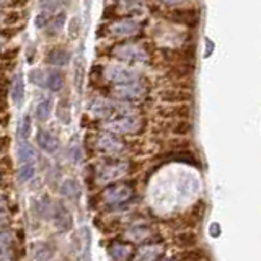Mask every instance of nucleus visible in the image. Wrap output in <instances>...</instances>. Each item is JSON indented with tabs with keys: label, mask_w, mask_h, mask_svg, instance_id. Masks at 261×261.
<instances>
[{
	"label": "nucleus",
	"mask_w": 261,
	"mask_h": 261,
	"mask_svg": "<svg viewBox=\"0 0 261 261\" xmlns=\"http://www.w3.org/2000/svg\"><path fill=\"white\" fill-rule=\"evenodd\" d=\"M113 57L118 59L119 62L124 64H145L150 59V53L147 46H142L139 43H130V41H124L113 47Z\"/></svg>",
	"instance_id": "obj_1"
},
{
	"label": "nucleus",
	"mask_w": 261,
	"mask_h": 261,
	"mask_svg": "<svg viewBox=\"0 0 261 261\" xmlns=\"http://www.w3.org/2000/svg\"><path fill=\"white\" fill-rule=\"evenodd\" d=\"M20 20V15L16 13V12H13V13H8L5 18H4V23L5 24H13V23H16Z\"/></svg>",
	"instance_id": "obj_41"
},
{
	"label": "nucleus",
	"mask_w": 261,
	"mask_h": 261,
	"mask_svg": "<svg viewBox=\"0 0 261 261\" xmlns=\"http://www.w3.org/2000/svg\"><path fill=\"white\" fill-rule=\"evenodd\" d=\"M16 54H18V49H12V51H8L7 54H0L2 59H15Z\"/></svg>",
	"instance_id": "obj_43"
},
{
	"label": "nucleus",
	"mask_w": 261,
	"mask_h": 261,
	"mask_svg": "<svg viewBox=\"0 0 261 261\" xmlns=\"http://www.w3.org/2000/svg\"><path fill=\"white\" fill-rule=\"evenodd\" d=\"M96 149L106 155H119L126 150V142L111 133H103L96 137Z\"/></svg>",
	"instance_id": "obj_8"
},
{
	"label": "nucleus",
	"mask_w": 261,
	"mask_h": 261,
	"mask_svg": "<svg viewBox=\"0 0 261 261\" xmlns=\"http://www.w3.org/2000/svg\"><path fill=\"white\" fill-rule=\"evenodd\" d=\"M49 21H51V20H49V15H46V13L41 12V13L36 16V21H35V24H36V28L39 30V28H46L47 24H49Z\"/></svg>",
	"instance_id": "obj_40"
},
{
	"label": "nucleus",
	"mask_w": 261,
	"mask_h": 261,
	"mask_svg": "<svg viewBox=\"0 0 261 261\" xmlns=\"http://www.w3.org/2000/svg\"><path fill=\"white\" fill-rule=\"evenodd\" d=\"M30 133H31V118H30V114H24V116L18 122V137H20V141H28Z\"/></svg>",
	"instance_id": "obj_28"
},
{
	"label": "nucleus",
	"mask_w": 261,
	"mask_h": 261,
	"mask_svg": "<svg viewBox=\"0 0 261 261\" xmlns=\"http://www.w3.org/2000/svg\"><path fill=\"white\" fill-rule=\"evenodd\" d=\"M165 162H181V163H188V165L198 167V162H196V157L188 150H175L168 155H165Z\"/></svg>",
	"instance_id": "obj_22"
},
{
	"label": "nucleus",
	"mask_w": 261,
	"mask_h": 261,
	"mask_svg": "<svg viewBox=\"0 0 261 261\" xmlns=\"http://www.w3.org/2000/svg\"><path fill=\"white\" fill-rule=\"evenodd\" d=\"M30 82H33L35 85H39V87H46V72L41 70V69H35L30 72Z\"/></svg>",
	"instance_id": "obj_35"
},
{
	"label": "nucleus",
	"mask_w": 261,
	"mask_h": 261,
	"mask_svg": "<svg viewBox=\"0 0 261 261\" xmlns=\"http://www.w3.org/2000/svg\"><path fill=\"white\" fill-rule=\"evenodd\" d=\"M133 247L124 242H114L108 248L111 261H129L133 256Z\"/></svg>",
	"instance_id": "obj_17"
},
{
	"label": "nucleus",
	"mask_w": 261,
	"mask_h": 261,
	"mask_svg": "<svg viewBox=\"0 0 261 261\" xmlns=\"http://www.w3.org/2000/svg\"><path fill=\"white\" fill-rule=\"evenodd\" d=\"M36 142H38V147L43 152L46 153H56L59 150L61 147V141L59 137L54 136L53 133H49L46 129H39L38 134H36Z\"/></svg>",
	"instance_id": "obj_13"
},
{
	"label": "nucleus",
	"mask_w": 261,
	"mask_h": 261,
	"mask_svg": "<svg viewBox=\"0 0 261 261\" xmlns=\"http://www.w3.org/2000/svg\"><path fill=\"white\" fill-rule=\"evenodd\" d=\"M159 113L163 118L178 121V119H190L193 114V110L190 105H168L167 108L160 110Z\"/></svg>",
	"instance_id": "obj_14"
},
{
	"label": "nucleus",
	"mask_w": 261,
	"mask_h": 261,
	"mask_svg": "<svg viewBox=\"0 0 261 261\" xmlns=\"http://www.w3.org/2000/svg\"><path fill=\"white\" fill-rule=\"evenodd\" d=\"M196 235L191 233V232H183V233H179L176 235V243L179 245L181 248H191L196 245Z\"/></svg>",
	"instance_id": "obj_31"
},
{
	"label": "nucleus",
	"mask_w": 261,
	"mask_h": 261,
	"mask_svg": "<svg viewBox=\"0 0 261 261\" xmlns=\"http://www.w3.org/2000/svg\"><path fill=\"white\" fill-rule=\"evenodd\" d=\"M70 62V53L65 47H53L46 56V64L54 65V67H64Z\"/></svg>",
	"instance_id": "obj_16"
},
{
	"label": "nucleus",
	"mask_w": 261,
	"mask_h": 261,
	"mask_svg": "<svg viewBox=\"0 0 261 261\" xmlns=\"http://www.w3.org/2000/svg\"><path fill=\"white\" fill-rule=\"evenodd\" d=\"M64 87V75L59 70H49L46 73V88H49L51 92H61Z\"/></svg>",
	"instance_id": "obj_21"
},
{
	"label": "nucleus",
	"mask_w": 261,
	"mask_h": 261,
	"mask_svg": "<svg viewBox=\"0 0 261 261\" xmlns=\"http://www.w3.org/2000/svg\"><path fill=\"white\" fill-rule=\"evenodd\" d=\"M10 96L15 106H20L23 103L24 98V80H23V73H15L10 84Z\"/></svg>",
	"instance_id": "obj_18"
},
{
	"label": "nucleus",
	"mask_w": 261,
	"mask_h": 261,
	"mask_svg": "<svg viewBox=\"0 0 261 261\" xmlns=\"http://www.w3.org/2000/svg\"><path fill=\"white\" fill-rule=\"evenodd\" d=\"M133 196H134V188L129 183H116L105 188L101 198L110 206H121V204H126Z\"/></svg>",
	"instance_id": "obj_5"
},
{
	"label": "nucleus",
	"mask_w": 261,
	"mask_h": 261,
	"mask_svg": "<svg viewBox=\"0 0 261 261\" xmlns=\"http://www.w3.org/2000/svg\"><path fill=\"white\" fill-rule=\"evenodd\" d=\"M162 56L165 57L168 62H173V65H176V64H193L194 49L193 47H181V49L167 47V49H162Z\"/></svg>",
	"instance_id": "obj_11"
},
{
	"label": "nucleus",
	"mask_w": 261,
	"mask_h": 261,
	"mask_svg": "<svg viewBox=\"0 0 261 261\" xmlns=\"http://www.w3.org/2000/svg\"><path fill=\"white\" fill-rule=\"evenodd\" d=\"M64 27H65V13L61 12V13H57L56 16H53V20L49 21V24H47V35L49 36L59 35Z\"/></svg>",
	"instance_id": "obj_24"
},
{
	"label": "nucleus",
	"mask_w": 261,
	"mask_h": 261,
	"mask_svg": "<svg viewBox=\"0 0 261 261\" xmlns=\"http://www.w3.org/2000/svg\"><path fill=\"white\" fill-rule=\"evenodd\" d=\"M165 261H170V259H165Z\"/></svg>",
	"instance_id": "obj_51"
},
{
	"label": "nucleus",
	"mask_w": 261,
	"mask_h": 261,
	"mask_svg": "<svg viewBox=\"0 0 261 261\" xmlns=\"http://www.w3.org/2000/svg\"><path fill=\"white\" fill-rule=\"evenodd\" d=\"M0 7H10V0H0Z\"/></svg>",
	"instance_id": "obj_47"
},
{
	"label": "nucleus",
	"mask_w": 261,
	"mask_h": 261,
	"mask_svg": "<svg viewBox=\"0 0 261 261\" xmlns=\"http://www.w3.org/2000/svg\"><path fill=\"white\" fill-rule=\"evenodd\" d=\"M54 251H53V247L46 242H41L36 245L35 248V261H49L53 258Z\"/></svg>",
	"instance_id": "obj_26"
},
{
	"label": "nucleus",
	"mask_w": 261,
	"mask_h": 261,
	"mask_svg": "<svg viewBox=\"0 0 261 261\" xmlns=\"http://www.w3.org/2000/svg\"><path fill=\"white\" fill-rule=\"evenodd\" d=\"M209 233H211L212 239H217V237H220V233H222V230H220V225L217 222H214L209 227Z\"/></svg>",
	"instance_id": "obj_42"
},
{
	"label": "nucleus",
	"mask_w": 261,
	"mask_h": 261,
	"mask_svg": "<svg viewBox=\"0 0 261 261\" xmlns=\"http://www.w3.org/2000/svg\"><path fill=\"white\" fill-rule=\"evenodd\" d=\"M160 251H162L160 245H147V247H144L141 250V253H139V259L141 261H155L159 258Z\"/></svg>",
	"instance_id": "obj_27"
},
{
	"label": "nucleus",
	"mask_w": 261,
	"mask_h": 261,
	"mask_svg": "<svg viewBox=\"0 0 261 261\" xmlns=\"http://www.w3.org/2000/svg\"><path fill=\"white\" fill-rule=\"evenodd\" d=\"M53 207H54V204H51V201H49V198H41L36 204V212H38V216L41 217H46L47 214H53Z\"/></svg>",
	"instance_id": "obj_32"
},
{
	"label": "nucleus",
	"mask_w": 261,
	"mask_h": 261,
	"mask_svg": "<svg viewBox=\"0 0 261 261\" xmlns=\"http://www.w3.org/2000/svg\"><path fill=\"white\" fill-rule=\"evenodd\" d=\"M149 93V85L144 79L133 82V84H127V85H119V87H114V95L121 100L124 101H137V100H142V98Z\"/></svg>",
	"instance_id": "obj_7"
},
{
	"label": "nucleus",
	"mask_w": 261,
	"mask_h": 261,
	"mask_svg": "<svg viewBox=\"0 0 261 261\" xmlns=\"http://www.w3.org/2000/svg\"><path fill=\"white\" fill-rule=\"evenodd\" d=\"M16 153H18V165H36L38 152L28 141H20Z\"/></svg>",
	"instance_id": "obj_15"
},
{
	"label": "nucleus",
	"mask_w": 261,
	"mask_h": 261,
	"mask_svg": "<svg viewBox=\"0 0 261 261\" xmlns=\"http://www.w3.org/2000/svg\"><path fill=\"white\" fill-rule=\"evenodd\" d=\"M53 222L56 225V228L59 232H69L72 225H73V219L72 214L69 212V209L64 206L62 202H56L54 207H53Z\"/></svg>",
	"instance_id": "obj_10"
},
{
	"label": "nucleus",
	"mask_w": 261,
	"mask_h": 261,
	"mask_svg": "<svg viewBox=\"0 0 261 261\" xmlns=\"http://www.w3.org/2000/svg\"><path fill=\"white\" fill-rule=\"evenodd\" d=\"M59 191H61V196L65 199H79L80 194H82V188H80V183L77 181V179L67 178L61 183Z\"/></svg>",
	"instance_id": "obj_19"
},
{
	"label": "nucleus",
	"mask_w": 261,
	"mask_h": 261,
	"mask_svg": "<svg viewBox=\"0 0 261 261\" xmlns=\"http://www.w3.org/2000/svg\"><path fill=\"white\" fill-rule=\"evenodd\" d=\"M7 110V103L4 100V95H0V111H5Z\"/></svg>",
	"instance_id": "obj_46"
},
{
	"label": "nucleus",
	"mask_w": 261,
	"mask_h": 261,
	"mask_svg": "<svg viewBox=\"0 0 261 261\" xmlns=\"http://www.w3.org/2000/svg\"><path fill=\"white\" fill-rule=\"evenodd\" d=\"M61 7V0H39V8L41 12L46 15H51L54 12L59 10Z\"/></svg>",
	"instance_id": "obj_33"
},
{
	"label": "nucleus",
	"mask_w": 261,
	"mask_h": 261,
	"mask_svg": "<svg viewBox=\"0 0 261 261\" xmlns=\"http://www.w3.org/2000/svg\"><path fill=\"white\" fill-rule=\"evenodd\" d=\"M13 242V233L8 230H0V261L10 256V245Z\"/></svg>",
	"instance_id": "obj_23"
},
{
	"label": "nucleus",
	"mask_w": 261,
	"mask_h": 261,
	"mask_svg": "<svg viewBox=\"0 0 261 261\" xmlns=\"http://www.w3.org/2000/svg\"><path fill=\"white\" fill-rule=\"evenodd\" d=\"M142 30V23L133 18H122L113 21L108 27V33L114 38H130Z\"/></svg>",
	"instance_id": "obj_9"
},
{
	"label": "nucleus",
	"mask_w": 261,
	"mask_h": 261,
	"mask_svg": "<svg viewBox=\"0 0 261 261\" xmlns=\"http://www.w3.org/2000/svg\"><path fill=\"white\" fill-rule=\"evenodd\" d=\"M69 153H70V159H72V162H73V163H79V162L82 160V150H80V145H77V144L70 145Z\"/></svg>",
	"instance_id": "obj_38"
},
{
	"label": "nucleus",
	"mask_w": 261,
	"mask_h": 261,
	"mask_svg": "<svg viewBox=\"0 0 261 261\" xmlns=\"http://www.w3.org/2000/svg\"><path fill=\"white\" fill-rule=\"evenodd\" d=\"M188 2H190V0H157V4L165 5V7H171V8H179Z\"/></svg>",
	"instance_id": "obj_39"
},
{
	"label": "nucleus",
	"mask_w": 261,
	"mask_h": 261,
	"mask_svg": "<svg viewBox=\"0 0 261 261\" xmlns=\"http://www.w3.org/2000/svg\"><path fill=\"white\" fill-rule=\"evenodd\" d=\"M0 51H2V44H0Z\"/></svg>",
	"instance_id": "obj_50"
},
{
	"label": "nucleus",
	"mask_w": 261,
	"mask_h": 261,
	"mask_svg": "<svg viewBox=\"0 0 261 261\" xmlns=\"http://www.w3.org/2000/svg\"><path fill=\"white\" fill-rule=\"evenodd\" d=\"M105 127L111 134H139L144 129V121L139 114L118 116L105 122Z\"/></svg>",
	"instance_id": "obj_2"
},
{
	"label": "nucleus",
	"mask_w": 261,
	"mask_h": 261,
	"mask_svg": "<svg viewBox=\"0 0 261 261\" xmlns=\"http://www.w3.org/2000/svg\"><path fill=\"white\" fill-rule=\"evenodd\" d=\"M82 82H84V64L77 61V67H75V85L80 90L82 88Z\"/></svg>",
	"instance_id": "obj_36"
},
{
	"label": "nucleus",
	"mask_w": 261,
	"mask_h": 261,
	"mask_svg": "<svg viewBox=\"0 0 261 261\" xmlns=\"http://www.w3.org/2000/svg\"><path fill=\"white\" fill-rule=\"evenodd\" d=\"M36 175V165H18V179L21 183H30Z\"/></svg>",
	"instance_id": "obj_29"
},
{
	"label": "nucleus",
	"mask_w": 261,
	"mask_h": 261,
	"mask_svg": "<svg viewBox=\"0 0 261 261\" xmlns=\"http://www.w3.org/2000/svg\"><path fill=\"white\" fill-rule=\"evenodd\" d=\"M193 129V124L190 119H178L173 121L170 124V133L171 134H178V136H185V134H190Z\"/></svg>",
	"instance_id": "obj_25"
},
{
	"label": "nucleus",
	"mask_w": 261,
	"mask_h": 261,
	"mask_svg": "<svg viewBox=\"0 0 261 261\" xmlns=\"http://www.w3.org/2000/svg\"><path fill=\"white\" fill-rule=\"evenodd\" d=\"M129 170H130V163L126 160L108 162V163H103V165L98 168L96 178H98V181H101V183L116 181L121 176L127 175Z\"/></svg>",
	"instance_id": "obj_6"
},
{
	"label": "nucleus",
	"mask_w": 261,
	"mask_h": 261,
	"mask_svg": "<svg viewBox=\"0 0 261 261\" xmlns=\"http://www.w3.org/2000/svg\"><path fill=\"white\" fill-rule=\"evenodd\" d=\"M212 51H214V44H212L209 39H206V57H209Z\"/></svg>",
	"instance_id": "obj_45"
},
{
	"label": "nucleus",
	"mask_w": 261,
	"mask_h": 261,
	"mask_svg": "<svg viewBox=\"0 0 261 261\" xmlns=\"http://www.w3.org/2000/svg\"><path fill=\"white\" fill-rule=\"evenodd\" d=\"M4 219H5V209L0 207V220H4Z\"/></svg>",
	"instance_id": "obj_48"
},
{
	"label": "nucleus",
	"mask_w": 261,
	"mask_h": 261,
	"mask_svg": "<svg viewBox=\"0 0 261 261\" xmlns=\"http://www.w3.org/2000/svg\"><path fill=\"white\" fill-rule=\"evenodd\" d=\"M4 206V199L2 198H0V207H2Z\"/></svg>",
	"instance_id": "obj_49"
},
{
	"label": "nucleus",
	"mask_w": 261,
	"mask_h": 261,
	"mask_svg": "<svg viewBox=\"0 0 261 261\" xmlns=\"http://www.w3.org/2000/svg\"><path fill=\"white\" fill-rule=\"evenodd\" d=\"M7 147H8V139H7V137H2V136H0V152L7 150Z\"/></svg>",
	"instance_id": "obj_44"
},
{
	"label": "nucleus",
	"mask_w": 261,
	"mask_h": 261,
	"mask_svg": "<svg viewBox=\"0 0 261 261\" xmlns=\"http://www.w3.org/2000/svg\"><path fill=\"white\" fill-rule=\"evenodd\" d=\"M103 75L106 80L111 82V84H114L116 87L133 84V82L142 79V75L137 70L127 67V65H121V64H113V65H108V67H105Z\"/></svg>",
	"instance_id": "obj_3"
},
{
	"label": "nucleus",
	"mask_w": 261,
	"mask_h": 261,
	"mask_svg": "<svg viewBox=\"0 0 261 261\" xmlns=\"http://www.w3.org/2000/svg\"><path fill=\"white\" fill-rule=\"evenodd\" d=\"M160 100L168 105H186L193 100V93L183 88H167L159 93Z\"/></svg>",
	"instance_id": "obj_12"
},
{
	"label": "nucleus",
	"mask_w": 261,
	"mask_h": 261,
	"mask_svg": "<svg viewBox=\"0 0 261 261\" xmlns=\"http://www.w3.org/2000/svg\"><path fill=\"white\" fill-rule=\"evenodd\" d=\"M163 16L175 24H181L185 28H196L201 21V13L194 7H179L173 10L165 12Z\"/></svg>",
	"instance_id": "obj_4"
},
{
	"label": "nucleus",
	"mask_w": 261,
	"mask_h": 261,
	"mask_svg": "<svg viewBox=\"0 0 261 261\" xmlns=\"http://www.w3.org/2000/svg\"><path fill=\"white\" fill-rule=\"evenodd\" d=\"M144 4V0H119V5H122L126 10H134V8H139Z\"/></svg>",
	"instance_id": "obj_37"
},
{
	"label": "nucleus",
	"mask_w": 261,
	"mask_h": 261,
	"mask_svg": "<svg viewBox=\"0 0 261 261\" xmlns=\"http://www.w3.org/2000/svg\"><path fill=\"white\" fill-rule=\"evenodd\" d=\"M53 113V98L51 96H43L36 105V118L39 122H44L49 119Z\"/></svg>",
	"instance_id": "obj_20"
},
{
	"label": "nucleus",
	"mask_w": 261,
	"mask_h": 261,
	"mask_svg": "<svg viewBox=\"0 0 261 261\" xmlns=\"http://www.w3.org/2000/svg\"><path fill=\"white\" fill-rule=\"evenodd\" d=\"M126 235H127V239L133 242H142L150 235V230L147 227H134V228H130V230H127Z\"/></svg>",
	"instance_id": "obj_30"
},
{
	"label": "nucleus",
	"mask_w": 261,
	"mask_h": 261,
	"mask_svg": "<svg viewBox=\"0 0 261 261\" xmlns=\"http://www.w3.org/2000/svg\"><path fill=\"white\" fill-rule=\"evenodd\" d=\"M80 30H82V21L79 16H73L69 21V27H67V35H69V39H77L79 35H80Z\"/></svg>",
	"instance_id": "obj_34"
}]
</instances>
